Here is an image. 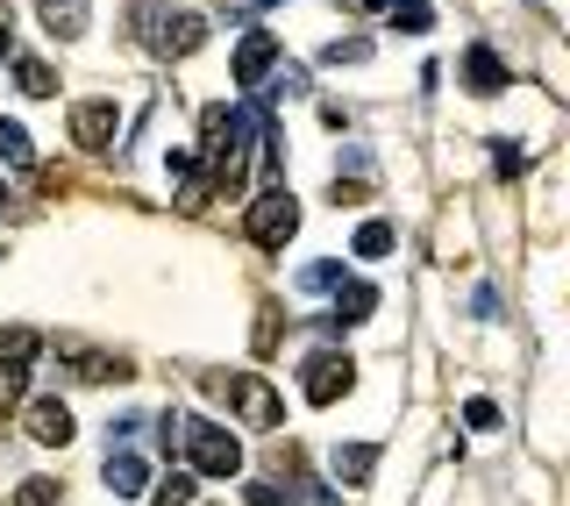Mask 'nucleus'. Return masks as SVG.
I'll return each mask as SVG.
<instances>
[{"instance_id": "f257e3e1", "label": "nucleus", "mask_w": 570, "mask_h": 506, "mask_svg": "<svg viewBox=\"0 0 570 506\" xmlns=\"http://www.w3.org/2000/svg\"><path fill=\"white\" fill-rule=\"evenodd\" d=\"M171 457H186L193 478H236V471H243V442L228 436L222 421H200V413H178Z\"/></svg>"}, {"instance_id": "f03ea898", "label": "nucleus", "mask_w": 570, "mask_h": 506, "mask_svg": "<svg viewBox=\"0 0 570 506\" xmlns=\"http://www.w3.org/2000/svg\"><path fill=\"white\" fill-rule=\"evenodd\" d=\"M136 36L150 43V58H193V50L207 43V14L165 8V0H142V8H136Z\"/></svg>"}, {"instance_id": "7ed1b4c3", "label": "nucleus", "mask_w": 570, "mask_h": 506, "mask_svg": "<svg viewBox=\"0 0 570 506\" xmlns=\"http://www.w3.org/2000/svg\"><path fill=\"white\" fill-rule=\"evenodd\" d=\"M243 228H249V243H257V250H285V243L299 236V201H293L285 186H272L264 201H249Z\"/></svg>"}, {"instance_id": "20e7f679", "label": "nucleus", "mask_w": 570, "mask_h": 506, "mask_svg": "<svg viewBox=\"0 0 570 506\" xmlns=\"http://www.w3.org/2000/svg\"><path fill=\"white\" fill-rule=\"evenodd\" d=\"M350 386H356V364L343 350H321V357H307V371H299V392H307L314 407H335Z\"/></svg>"}, {"instance_id": "39448f33", "label": "nucleus", "mask_w": 570, "mask_h": 506, "mask_svg": "<svg viewBox=\"0 0 570 506\" xmlns=\"http://www.w3.org/2000/svg\"><path fill=\"white\" fill-rule=\"evenodd\" d=\"M228 407H236V421H249V428H278L285 421V407H278V392L264 386V378H228Z\"/></svg>"}, {"instance_id": "423d86ee", "label": "nucleus", "mask_w": 570, "mask_h": 506, "mask_svg": "<svg viewBox=\"0 0 570 506\" xmlns=\"http://www.w3.org/2000/svg\"><path fill=\"white\" fill-rule=\"evenodd\" d=\"M463 86L492 100V94H507V86H513V65L499 58L492 43H471V50H463Z\"/></svg>"}, {"instance_id": "0eeeda50", "label": "nucleus", "mask_w": 570, "mask_h": 506, "mask_svg": "<svg viewBox=\"0 0 570 506\" xmlns=\"http://www.w3.org/2000/svg\"><path fill=\"white\" fill-rule=\"evenodd\" d=\"M29 436L43 442V449H65L71 436H79V421H71L65 400H29Z\"/></svg>"}, {"instance_id": "6e6552de", "label": "nucleus", "mask_w": 570, "mask_h": 506, "mask_svg": "<svg viewBox=\"0 0 570 506\" xmlns=\"http://www.w3.org/2000/svg\"><path fill=\"white\" fill-rule=\"evenodd\" d=\"M71 143H79V150H107V143H115V107H107V100H79V107H71Z\"/></svg>"}, {"instance_id": "1a4fd4ad", "label": "nucleus", "mask_w": 570, "mask_h": 506, "mask_svg": "<svg viewBox=\"0 0 570 506\" xmlns=\"http://www.w3.org/2000/svg\"><path fill=\"white\" fill-rule=\"evenodd\" d=\"M100 485H107V493H115V499H136L142 485H150V464H142L136 449H115V457L100 464Z\"/></svg>"}, {"instance_id": "9d476101", "label": "nucleus", "mask_w": 570, "mask_h": 506, "mask_svg": "<svg viewBox=\"0 0 570 506\" xmlns=\"http://www.w3.org/2000/svg\"><path fill=\"white\" fill-rule=\"evenodd\" d=\"M272 58H278V43L264 29H249L236 43V86H264V79H272Z\"/></svg>"}, {"instance_id": "9b49d317", "label": "nucleus", "mask_w": 570, "mask_h": 506, "mask_svg": "<svg viewBox=\"0 0 570 506\" xmlns=\"http://www.w3.org/2000/svg\"><path fill=\"white\" fill-rule=\"evenodd\" d=\"M379 314V285L371 279H343L335 285V329H356V321Z\"/></svg>"}, {"instance_id": "f8f14e48", "label": "nucleus", "mask_w": 570, "mask_h": 506, "mask_svg": "<svg viewBox=\"0 0 570 506\" xmlns=\"http://www.w3.org/2000/svg\"><path fill=\"white\" fill-rule=\"evenodd\" d=\"M36 14H43V29L58 43H79L86 36V0H36Z\"/></svg>"}, {"instance_id": "ddd939ff", "label": "nucleus", "mask_w": 570, "mask_h": 506, "mask_svg": "<svg viewBox=\"0 0 570 506\" xmlns=\"http://www.w3.org/2000/svg\"><path fill=\"white\" fill-rule=\"evenodd\" d=\"M328 471H335V485H371V471H379V449H371V442H343L328 457Z\"/></svg>"}, {"instance_id": "4468645a", "label": "nucleus", "mask_w": 570, "mask_h": 506, "mask_svg": "<svg viewBox=\"0 0 570 506\" xmlns=\"http://www.w3.org/2000/svg\"><path fill=\"white\" fill-rule=\"evenodd\" d=\"M0 165H8V172H29V165H36L29 129H22V121H8V115H0Z\"/></svg>"}, {"instance_id": "2eb2a0df", "label": "nucleus", "mask_w": 570, "mask_h": 506, "mask_svg": "<svg viewBox=\"0 0 570 506\" xmlns=\"http://www.w3.org/2000/svg\"><path fill=\"white\" fill-rule=\"evenodd\" d=\"M14 86H22L29 100H50V94H58V65H50V58H22V65H14Z\"/></svg>"}, {"instance_id": "dca6fc26", "label": "nucleus", "mask_w": 570, "mask_h": 506, "mask_svg": "<svg viewBox=\"0 0 570 506\" xmlns=\"http://www.w3.org/2000/svg\"><path fill=\"white\" fill-rule=\"evenodd\" d=\"M356 257H364V264H379V257H392V250H400V228H392V222H364V228H356Z\"/></svg>"}, {"instance_id": "f3484780", "label": "nucleus", "mask_w": 570, "mask_h": 506, "mask_svg": "<svg viewBox=\"0 0 570 506\" xmlns=\"http://www.w3.org/2000/svg\"><path fill=\"white\" fill-rule=\"evenodd\" d=\"M36 329H0V364H36Z\"/></svg>"}, {"instance_id": "a211bd4d", "label": "nucleus", "mask_w": 570, "mask_h": 506, "mask_svg": "<svg viewBox=\"0 0 570 506\" xmlns=\"http://www.w3.org/2000/svg\"><path fill=\"white\" fill-rule=\"evenodd\" d=\"M14 506H65V485L58 478H22L14 485Z\"/></svg>"}, {"instance_id": "6ab92c4d", "label": "nucleus", "mask_w": 570, "mask_h": 506, "mask_svg": "<svg viewBox=\"0 0 570 506\" xmlns=\"http://www.w3.org/2000/svg\"><path fill=\"white\" fill-rule=\"evenodd\" d=\"M392 29H406V36H421V29H435V8H421V0H392Z\"/></svg>"}, {"instance_id": "aec40b11", "label": "nucleus", "mask_w": 570, "mask_h": 506, "mask_svg": "<svg viewBox=\"0 0 570 506\" xmlns=\"http://www.w3.org/2000/svg\"><path fill=\"white\" fill-rule=\"evenodd\" d=\"M22 386H29V364H0V421L22 407Z\"/></svg>"}, {"instance_id": "412c9836", "label": "nucleus", "mask_w": 570, "mask_h": 506, "mask_svg": "<svg viewBox=\"0 0 570 506\" xmlns=\"http://www.w3.org/2000/svg\"><path fill=\"white\" fill-rule=\"evenodd\" d=\"M343 279H350L343 264H307V271H299V293H335Z\"/></svg>"}, {"instance_id": "4be33fe9", "label": "nucleus", "mask_w": 570, "mask_h": 506, "mask_svg": "<svg viewBox=\"0 0 570 506\" xmlns=\"http://www.w3.org/2000/svg\"><path fill=\"white\" fill-rule=\"evenodd\" d=\"M150 506H193V471H171V478L150 493Z\"/></svg>"}, {"instance_id": "5701e85b", "label": "nucleus", "mask_w": 570, "mask_h": 506, "mask_svg": "<svg viewBox=\"0 0 570 506\" xmlns=\"http://www.w3.org/2000/svg\"><path fill=\"white\" fill-rule=\"evenodd\" d=\"M328 201H335V207H364V201H371V178H335Z\"/></svg>"}, {"instance_id": "b1692460", "label": "nucleus", "mask_w": 570, "mask_h": 506, "mask_svg": "<svg viewBox=\"0 0 570 506\" xmlns=\"http://www.w3.org/2000/svg\"><path fill=\"white\" fill-rule=\"evenodd\" d=\"M463 421H471V428H499V407L492 400H471V407H463Z\"/></svg>"}, {"instance_id": "393cba45", "label": "nucleus", "mask_w": 570, "mask_h": 506, "mask_svg": "<svg viewBox=\"0 0 570 506\" xmlns=\"http://www.w3.org/2000/svg\"><path fill=\"white\" fill-rule=\"evenodd\" d=\"M0 58H14V14H8V0H0Z\"/></svg>"}]
</instances>
